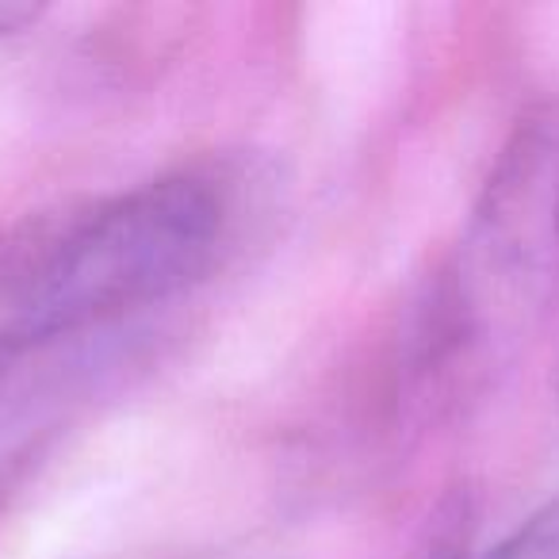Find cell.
Masks as SVG:
<instances>
[{
    "label": "cell",
    "mask_w": 559,
    "mask_h": 559,
    "mask_svg": "<svg viewBox=\"0 0 559 559\" xmlns=\"http://www.w3.org/2000/svg\"><path fill=\"white\" fill-rule=\"evenodd\" d=\"M559 288V116L533 111L498 154L456 261L418 311L411 380L456 399L533 326Z\"/></svg>",
    "instance_id": "obj_2"
},
{
    "label": "cell",
    "mask_w": 559,
    "mask_h": 559,
    "mask_svg": "<svg viewBox=\"0 0 559 559\" xmlns=\"http://www.w3.org/2000/svg\"><path fill=\"white\" fill-rule=\"evenodd\" d=\"M418 559H464V540H460V518L444 521L433 536H429L426 551Z\"/></svg>",
    "instance_id": "obj_4"
},
{
    "label": "cell",
    "mask_w": 559,
    "mask_h": 559,
    "mask_svg": "<svg viewBox=\"0 0 559 559\" xmlns=\"http://www.w3.org/2000/svg\"><path fill=\"white\" fill-rule=\"evenodd\" d=\"M234 230L230 185L207 169L55 215L0 241V368L200 284Z\"/></svg>",
    "instance_id": "obj_1"
},
{
    "label": "cell",
    "mask_w": 559,
    "mask_h": 559,
    "mask_svg": "<svg viewBox=\"0 0 559 559\" xmlns=\"http://www.w3.org/2000/svg\"><path fill=\"white\" fill-rule=\"evenodd\" d=\"M487 559H559V498L521 521Z\"/></svg>",
    "instance_id": "obj_3"
},
{
    "label": "cell",
    "mask_w": 559,
    "mask_h": 559,
    "mask_svg": "<svg viewBox=\"0 0 559 559\" xmlns=\"http://www.w3.org/2000/svg\"><path fill=\"white\" fill-rule=\"evenodd\" d=\"M43 16L39 4H27V0H0V35H16L27 24Z\"/></svg>",
    "instance_id": "obj_5"
}]
</instances>
